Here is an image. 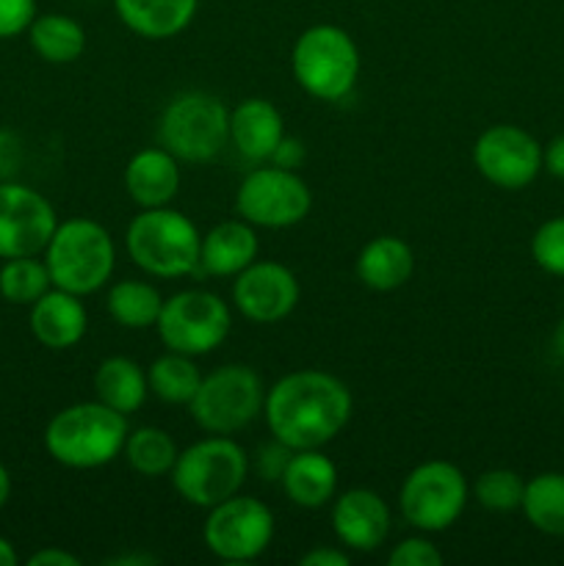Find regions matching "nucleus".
Wrapping results in <instances>:
<instances>
[{
  "instance_id": "obj_1",
  "label": "nucleus",
  "mask_w": 564,
  "mask_h": 566,
  "mask_svg": "<svg viewBox=\"0 0 564 566\" xmlns=\"http://www.w3.org/2000/svg\"><path fill=\"white\" fill-rule=\"evenodd\" d=\"M352 412V390L326 370H291L265 387L263 418L269 434L291 451L330 446L343 434Z\"/></svg>"
},
{
  "instance_id": "obj_2",
  "label": "nucleus",
  "mask_w": 564,
  "mask_h": 566,
  "mask_svg": "<svg viewBox=\"0 0 564 566\" xmlns=\"http://www.w3.org/2000/svg\"><path fill=\"white\" fill-rule=\"evenodd\" d=\"M127 415L103 401H77L59 409L44 426V451L70 470H100L122 457L127 440Z\"/></svg>"
},
{
  "instance_id": "obj_3",
  "label": "nucleus",
  "mask_w": 564,
  "mask_h": 566,
  "mask_svg": "<svg viewBox=\"0 0 564 566\" xmlns=\"http://www.w3.org/2000/svg\"><path fill=\"white\" fill-rule=\"evenodd\" d=\"M202 232L171 205L142 208L125 230L127 258L138 271L155 280H182L199 269Z\"/></svg>"
},
{
  "instance_id": "obj_4",
  "label": "nucleus",
  "mask_w": 564,
  "mask_h": 566,
  "mask_svg": "<svg viewBox=\"0 0 564 566\" xmlns=\"http://www.w3.org/2000/svg\"><path fill=\"white\" fill-rule=\"evenodd\" d=\"M53 287L86 298L103 291L116 269V243L94 219L59 221L42 252Z\"/></svg>"
},
{
  "instance_id": "obj_5",
  "label": "nucleus",
  "mask_w": 564,
  "mask_h": 566,
  "mask_svg": "<svg viewBox=\"0 0 564 566\" xmlns=\"http://www.w3.org/2000/svg\"><path fill=\"white\" fill-rule=\"evenodd\" d=\"M363 70L359 48L352 33L332 22L304 28L291 50V72L296 86L321 103H341L354 92Z\"/></svg>"
},
{
  "instance_id": "obj_6",
  "label": "nucleus",
  "mask_w": 564,
  "mask_h": 566,
  "mask_svg": "<svg viewBox=\"0 0 564 566\" xmlns=\"http://www.w3.org/2000/svg\"><path fill=\"white\" fill-rule=\"evenodd\" d=\"M249 470V453L232 437L208 434L182 448L169 479L180 501L208 512L210 506L243 490Z\"/></svg>"
},
{
  "instance_id": "obj_7",
  "label": "nucleus",
  "mask_w": 564,
  "mask_h": 566,
  "mask_svg": "<svg viewBox=\"0 0 564 566\" xmlns=\"http://www.w3.org/2000/svg\"><path fill=\"white\" fill-rule=\"evenodd\" d=\"M265 385L252 365L227 363L202 376L188 415L205 434L232 437L263 415Z\"/></svg>"
},
{
  "instance_id": "obj_8",
  "label": "nucleus",
  "mask_w": 564,
  "mask_h": 566,
  "mask_svg": "<svg viewBox=\"0 0 564 566\" xmlns=\"http://www.w3.org/2000/svg\"><path fill=\"white\" fill-rule=\"evenodd\" d=\"M158 144L180 164H210L230 144V108L208 92L177 94L160 111Z\"/></svg>"
},
{
  "instance_id": "obj_9",
  "label": "nucleus",
  "mask_w": 564,
  "mask_h": 566,
  "mask_svg": "<svg viewBox=\"0 0 564 566\" xmlns=\"http://www.w3.org/2000/svg\"><path fill=\"white\" fill-rule=\"evenodd\" d=\"M470 503V484L448 459H429L409 470L398 490V512L418 534H442L453 528Z\"/></svg>"
},
{
  "instance_id": "obj_10",
  "label": "nucleus",
  "mask_w": 564,
  "mask_h": 566,
  "mask_svg": "<svg viewBox=\"0 0 564 566\" xmlns=\"http://www.w3.org/2000/svg\"><path fill=\"white\" fill-rule=\"evenodd\" d=\"M232 307L213 291L188 287L164 298L158 324V340L166 352L186 354V357H205L213 354L230 337Z\"/></svg>"
},
{
  "instance_id": "obj_11",
  "label": "nucleus",
  "mask_w": 564,
  "mask_h": 566,
  "mask_svg": "<svg viewBox=\"0 0 564 566\" xmlns=\"http://www.w3.org/2000/svg\"><path fill=\"white\" fill-rule=\"evenodd\" d=\"M313 208V191L296 169L258 164L236 191L238 219L258 230H288L302 224Z\"/></svg>"
},
{
  "instance_id": "obj_12",
  "label": "nucleus",
  "mask_w": 564,
  "mask_h": 566,
  "mask_svg": "<svg viewBox=\"0 0 564 566\" xmlns=\"http://www.w3.org/2000/svg\"><path fill=\"white\" fill-rule=\"evenodd\" d=\"M276 523L271 509L252 495H232L208 509L202 542L210 556L224 564L258 562L271 547Z\"/></svg>"
},
{
  "instance_id": "obj_13",
  "label": "nucleus",
  "mask_w": 564,
  "mask_h": 566,
  "mask_svg": "<svg viewBox=\"0 0 564 566\" xmlns=\"http://www.w3.org/2000/svg\"><path fill=\"white\" fill-rule=\"evenodd\" d=\"M473 166L490 186L523 191L542 171V144L518 125H490L476 138Z\"/></svg>"
},
{
  "instance_id": "obj_14",
  "label": "nucleus",
  "mask_w": 564,
  "mask_h": 566,
  "mask_svg": "<svg viewBox=\"0 0 564 566\" xmlns=\"http://www.w3.org/2000/svg\"><path fill=\"white\" fill-rule=\"evenodd\" d=\"M59 216L50 199L17 180H0V260L42 254Z\"/></svg>"
},
{
  "instance_id": "obj_15",
  "label": "nucleus",
  "mask_w": 564,
  "mask_h": 566,
  "mask_svg": "<svg viewBox=\"0 0 564 566\" xmlns=\"http://www.w3.org/2000/svg\"><path fill=\"white\" fill-rule=\"evenodd\" d=\"M299 298V276L276 260L258 258L249 269L232 276V307L252 324H280L296 310Z\"/></svg>"
},
{
  "instance_id": "obj_16",
  "label": "nucleus",
  "mask_w": 564,
  "mask_h": 566,
  "mask_svg": "<svg viewBox=\"0 0 564 566\" xmlns=\"http://www.w3.org/2000/svg\"><path fill=\"white\" fill-rule=\"evenodd\" d=\"M330 523L335 539L348 553H374L390 536L393 512L379 492L354 486L330 503Z\"/></svg>"
},
{
  "instance_id": "obj_17",
  "label": "nucleus",
  "mask_w": 564,
  "mask_h": 566,
  "mask_svg": "<svg viewBox=\"0 0 564 566\" xmlns=\"http://www.w3.org/2000/svg\"><path fill=\"white\" fill-rule=\"evenodd\" d=\"M28 326L39 346L50 348V352H70L88 332L86 304L75 293L50 287L42 298L31 304Z\"/></svg>"
},
{
  "instance_id": "obj_18",
  "label": "nucleus",
  "mask_w": 564,
  "mask_h": 566,
  "mask_svg": "<svg viewBox=\"0 0 564 566\" xmlns=\"http://www.w3.org/2000/svg\"><path fill=\"white\" fill-rule=\"evenodd\" d=\"M260 258L258 227L243 219H227L210 227L199 243V269L219 280H232Z\"/></svg>"
},
{
  "instance_id": "obj_19",
  "label": "nucleus",
  "mask_w": 564,
  "mask_h": 566,
  "mask_svg": "<svg viewBox=\"0 0 564 566\" xmlns=\"http://www.w3.org/2000/svg\"><path fill=\"white\" fill-rule=\"evenodd\" d=\"M285 136L282 111L271 99L247 97L230 108V144L252 164H269Z\"/></svg>"
},
{
  "instance_id": "obj_20",
  "label": "nucleus",
  "mask_w": 564,
  "mask_h": 566,
  "mask_svg": "<svg viewBox=\"0 0 564 566\" xmlns=\"http://www.w3.org/2000/svg\"><path fill=\"white\" fill-rule=\"evenodd\" d=\"M180 160L158 147H144L127 160L125 191L138 208H166L180 193Z\"/></svg>"
},
{
  "instance_id": "obj_21",
  "label": "nucleus",
  "mask_w": 564,
  "mask_h": 566,
  "mask_svg": "<svg viewBox=\"0 0 564 566\" xmlns=\"http://www.w3.org/2000/svg\"><path fill=\"white\" fill-rule=\"evenodd\" d=\"M282 492L288 501L307 512L326 509L337 495V468L321 448L293 451L282 470Z\"/></svg>"
},
{
  "instance_id": "obj_22",
  "label": "nucleus",
  "mask_w": 564,
  "mask_h": 566,
  "mask_svg": "<svg viewBox=\"0 0 564 566\" xmlns=\"http://www.w3.org/2000/svg\"><path fill=\"white\" fill-rule=\"evenodd\" d=\"M199 0H114L122 25L147 42H166L194 22Z\"/></svg>"
},
{
  "instance_id": "obj_23",
  "label": "nucleus",
  "mask_w": 564,
  "mask_h": 566,
  "mask_svg": "<svg viewBox=\"0 0 564 566\" xmlns=\"http://www.w3.org/2000/svg\"><path fill=\"white\" fill-rule=\"evenodd\" d=\"M354 271H357V280L363 282L368 291H398V287H404L412 280L415 252L404 238L376 235L359 249Z\"/></svg>"
},
{
  "instance_id": "obj_24",
  "label": "nucleus",
  "mask_w": 564,
  "mask_h": 566,
  "mask_svg": "<svg viewBox=\"0 0 564 566\" xmlns=\"http://www.w3.org/2000/svg\"><path fill=\"white\" fill-rule=\"evenodd\" d=\"M147 396V370L136 359L116 354V357H105L94 370V398L127 418L144 407Z\"/></svg>"
},
{
  "instance_id": "obj_25",
  "label": "nucleus",
  "mask_w": 564,
  "mask_h": 566,
  "mask_svg": "<svg viewBox=\"0 0 564 566\" xmlns=\"http://www.w3.org/2000/svg\"><path fill=\"white\" fill-rule=\"evenodd\" d=\"M28 42L31 50L42 61L55 66L75 64L86 50V31L81 22L70 14H59V11H48V14L33 17L31 28H28Z\"/></svg>"
},
{
  "instance_id": "obj_26",
  "label": "nucleus",
  "mask_w": 564,
  "mask_h": 566,
  "mask_svg": "<svg viewBox=\"0 0 564 566\" xmlns=\"http://www.w3.org/2000/svg\"><path fill=\"white\" fill-rule=\"evenodd\" d=\"M160 307H164V296L147 280H119L105 293V310L122 329H153L158 324Z\"/></svg>"
},
{
  "instance_id": "obj_27",
  "label": "nucleus",
  "mask_w": 564,
  "mask_h": 566,
  "mask_svg": "<svg viewBox=\"0 0 564 566\" xmlns=\"http://www.w3.org/2000/svg\"><path fill=\"white\" fill-rule=\"evenodd\" d=\"M177 457H180V448H177L175 437L160 426L130 429L125 448H122V459L127 462V468L144 479H166L175 468Z\"/></svg>"
},
{
  "instance_id": "obj_28",
  "label": "nucleus",
  "mask_w": 564,
  "mask_h": 566,
  "mask_svg": "<svg viewBox=\"0 0 564 566\" xmlns=\"http://www.w3.org/2000/svg\"><path fill=\"white\" fill-rule=\"evenodd\" d=\"M149 392L158 401L171 403V407H188L194 392L199 390L202 381V370H199L197 359L186 357V354L166 352L147 368Z\"/></svg>"
},
{
  "instance_id": "obj_29",
  "label": "nucleus",
  "mask_w": 564,
  "mask_h": 566,
  "mask_svg": "<svg viewBox=\"0 0 564 566\" xmlns=\"http://www.w3.org/2000/svg\"><path fill=\"white\" fill-rule=\"evenodd\" d=\"M520 512L531 528L564 539V473H540L525 481Z\"/></svg>"
},
{
  "instance_id": "obj_30",
  "label": "nucleus",
  "mask_w": 564,
  "mask_h": 566,
  "mask_svg": "<svg viewBox=\"0 0 564 566\" xmlns=\"http://www.w3.org/2000/svg\"><path fill=\"white\" fill-rule=\"evenodd\" d=\"M50 287H53V280L39 254L9 258L0 265V298L14 307H31Z\"/></svg>"
},
{
  "instance_id": "obj_31",
  "label": "nucleus",
  "mask_w": 564,
  "mask_h": 566,
  "mask_svg": "<svg viewBox=\"0 0 564 566\" xmlns=\"http://www.w3.org/2000/svg\"><path fill=\"white\" fill-rule=\"evenodd\" d=\"M523 475L506 468L487 470V473H481L479 479L470 484V497H473L481 509L495 514L518 512L520 503H523Z\"/></svg>"
},
{
  "instance_id": "obj_32",
  "label": "nucleus",
  "mask_w": 564,
  "mask_h": 566,
  "mask_svg": "<svg viewBox=\"0 0 564 566\" xmlns=\"http://www.w3.org/2000/svg\"><path fill=\"white\" fill-rule=\"evenodd\" d=\"M531 258L545 274L564 276V216L542 221L531 235Z\"/></svg>"
},
{
  "instance_id": "obj_33",
  "label": "nucleus",
  "mask_w": 564,
  "mask_h": 566,
  "mask_svg": "<svg viewBox=\"0 0 564 566\" xmlns=\"http://www.w3.org/2000/svg\"><path fill=\"white\" fill-rule=\"evenodd\" d=\"M390 566H442L446 556L440 553V547L429 539L426 534L420 536H407V539L398 542L396 547L387 556Z\"/></svg>"
},
{
  "instance_id": "obj_34",
  "label": "nucleus",
  "mask_w": 564,
  "mask_h": 566,
  "mask_svg": "<svg viewBox=\"0 0 564 566\" xmlns=\"http://www.w3.org/2000/svg\"><path fill=\"white\" fill-rule=\"evenodd\" d=\"M36 14V0H0V42L28 33Z\"/></svg>"
},
{
  "instance_id": "obj_35",
  "label": "nucleus",
  "mask_w": 564,
  "mask_h": 566,
  "mask_svg": "<svg viewBox=\"0 0 564 566\" xmlns=\"http://www.w3.org/2000/svg\"><path fill=\"white\" fill-rule=\"evenodd\" d=\"M291 453H293L291 448H285L282 442H276L274 437H271L269 446L258 448V453H254V462H252V457H249V462L254 464V470H258L260 479L263 481H280L282 470H285Z\"/></svg>"
},
{
  "instance_id": "obj_36",
  "label": "nucleus",
  "mask_w": 564,
  "mask_h": 566,
  "mask_svg": "<svg viewBox=\"0 0 564 566\" xmlns=\"http://www.w3.org/2000/svg\"><path fill=\"white\" fill-rule=\"evenodd\" d=\"M22 166V144L11 130H0V180H11Z\"/></svg>"
},
{
  "instance_id": "obj_37",
  "label": "nucleus",
  "mask_w": 564,
  "mask_h": 566,
  "mask_svg": "<svg viewBox=\"0 0 564 566\" xmlns=\"http://www.w3.org/2000/svg\"><path fill=\"white\" fill-rule=\"evenodd\" d=\"M348 551L346 547H326V545H315L313 551L304 553L299 558L302 566H348Z\"/></svg>"
},
{
  "instance_id": "obj_38",
  "label": "nucleus",
  "mask_w": 564,
  "mask_h": 566,
  "mask_svg": "<svg viewBox=\"0 0 564 566\" xmlns=\"http://www.w3.org/2000/svg\"><path fill=\"white\" fill-rule=\"evenodd\" d=\"M304 144L299 142V138H291V136H285L280 142V147L274 149V155H271V160L269 164H276V166H282V169H299V166H302V160H304Z\"/></svg>"
},
{
  "instance_id": "obj_39",
  "label": "nucleus",
  "mask_w": 564,
  "mask_h": 566,
  "mask_svg": "<svg viewBox=\"0 0 564 566\" xmlns=\"http://www.w3.org/2000/svg\"><path fill=\"white\" fill-rule=\"evenodd\" d=\"M542 169L556 180H564V133L551 138L547 147H542Z\"/></svg>"
},
{
  "instance_id": "obj_40",
  "label": "nucleus",
  "mask_w": 564,
  "mask_h": 566,
  "mask_svg": "<svg viewBox=\"0 0 564 566\" xmlns=\"http://www.w3.org/2000/svg\"><path fill=\"white\" fill-rule=\"evenodd\" d=\"M28 566H81V558L61 547H42L28 558Z\"/></svg>"
},
{
  "instance_id": "obj_41",
  "label": "nucleus",
  "mask_w": 564,
  "mask_h": 566,
  "mask_svg": "<svg viewBox=\"0 0 564 566\" xmlns=\"http://www.w3.org/2000/svg\"><path fill=\"white\" fill-rule=\"evenodd\" d=\"M20 556H17V547L11 545L6 536H0V566H17Z\"/></svg>"
},
{
  "instance_id": "obj_42",
  "label": "nucleus",
  "mask_w": 564,
  "mask_h": 566,
  "mask_svg": "<svg viewBox=\"0 0 564 566\" xmlns=\"http://www.w3.org/2000/svg\"><path fill=\"white\" fill-rule=\"evenodd\" d=\"M108 564H114V566H149V564H158V558L147 556V553H144V556H119V558H111Z\"/></svg>"
},
{
  "instance_id": "obj_43",
  "label": "nucleus",
  "mask_w": 564,
  "mask_h": 566,
  "mask_svg": "<svg viewBox=\"0 0 564 566\" xmlns=\"http://www.w3.org/2000/svg\"><path fill=\"white\" fill-rule=\"evenodd\" d=\"M9 497H11V475L9 470H6V464L0 462V509L9 503Z\"/></svg>"
},
{
  "instance_id": "obj_44",
  "label": "nucleus",
  "mask_w": 564,
  "mask_h": 566,
  "mask_svg": "<svg viewBox=\"0 0 564 566\" xmlns=\"http://www.w3.org/2000/svg\"><path fill=\"white\" fill-rule=\"evenodd\" d=\"M553 352H556V357L564 363V318L558 321L556 329H553Z\"/></svg>"
}]
</instances>
